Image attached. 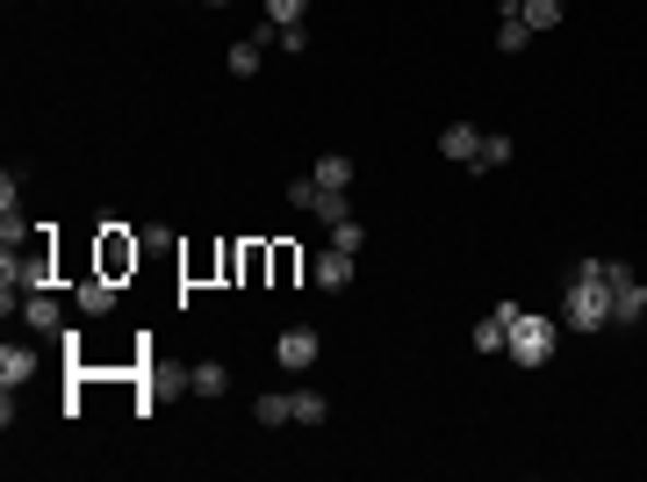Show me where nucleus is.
I'll use <instances>...</instances> for the list:
<instances>
[{"label":"nucleus","instance_id":"f257e3e1","mask_svg":"<svg viewBox=\"0 0 647 482\" xmlns=\"http://www.w3.org/2000/svg\"><path fill=\"white\" fill-rule=\"evenodd\" d=\"M562 325L568 331H604L612 325V259H583L562 289Z\"/></svg>","mask_w":647,"mask_h":482},{"label":"nucleus","instance_id":"f03ea898","mask_svg":"<svg viewBox=\"0 0 647 482\" xmlns=\"http://www.w3.org/2000/svg\"><path fill=\"white\" fill-rule=\"evenodd\" d=\"M0 289H51V245L44 238H22V245H0Z\"/></svg>","mask_w":647,"mask_h":482},{"label":"nucleus","instance_id":"7ed1b4c3","mask_svg":"<svg viewBox=\"0 0 647 482\" xmlns=\"http://www.w3.org/2000/svg\"><path fill=\"white\" fill-rule=\"evenodd\" d=\"M554 345H562V317L518 310V325H511V361L518 367H546V361H554Z\"/></svg>","mask_w":647,"mask_h":482},{"label":"nucleus","instance_id":"20e7f679","mask_svg":"<svg viewBox=\"0 0 647 482\" xmlns=\"http://www.w3.org/2000/svg\"><path fill=\"white\" fill-rule=\"evenodd\" d=\"M647 317V289L633 281L626 259H612V325H640Z\"/></svg>","mask_w":647,"mask_h":482},{"label":"nucleus","instance_id":"39448f33","mask_svg":"<svg viewBox=\"0 0 647 482\" xmlns=\"http://www.w3.org/2000/svg\"><path fill=\"white\" fill-rule=\"evenodd\" d=\"M22 317H30V331H44V339H66V303H58L51 289L22 295Z\"/></svg>","mask_w":647,"mask_h":482},{"label":"nucleus","instance_id":"423d86ee","mask_svg":"<svg viewBox=\"0 0 647 482\" xmlns=\"http://www.w3.org/2000/svg\"><path fill=\"white\" fill-rule=\"evenodd\" d=\"M317 353H324V339H317L309 325H295V331H281V339H273V361L289 367V375H303V367L317 361Z\"/></svg>","mask_w":647,"mask_h":482},{"label":"nucleus","instance_id":"0eeeda50","mask_svg":"<svg viewBox=\"0 0 647 482\" xmlns=\"http://www.w3.org/2000/svg\"><path fill=\"white\" fill-rule=\"evenodd\" d=\"M309 274H317V289H324V295H345V289H353V252L324 245V252L309 259Z\"/></svg>","mask_w":647,"mask_h":482},{"label":"nucleus","instance_id":"6e6552de","mask_svg":"<svg viewBox=\"0 0 647 482\" xmlns=\"http://www.w3.org/2000/svg\"><path fill=\"white\" fill-rule=\"evenodd\" d=\"M137 259H144V245H137V238H122V231H102V274H108V281H122Z\"/></svg>","mask_w":647,"mask_h":482},{"label":"nucleus","instance_id":"1a4fd4ad","mask_svg":"<svg viewBox=\"0 0 647 482\" xmlns=\"http://www.w3.org/2000/svg\"><path fill=\"white\" fill-rule=\"evenodd\" d=\"M439 152L454 158V166H475V158H482V130H475V122H446V130H439Z\"/></svg>","mask_w":647,"mask_h":482},{"label":"nucleus","instance_id":"9d476101","mask_svg":"<svg viewBox=\"0 0 647 482\" xmlns=\"http://www.w3.org/2000/svg\"><path fill=\"white\" fill-rule=\"evenodd\" d=\"M72 303H80V310H86V317H108V310H116V281H108V274H102V267H94V274H86V281H80V295H72Z\"/></svg>","mask_w":647,"mask_h":482},{"label":"nucleus","instance_id":"9b49d317","mask_svg":"<svg viewBox=\"0 0 647 482\" xmlns=\"http://www.w3.org/2000/svg\"><path fill=\"white\" fill-rule=\"evenodd\" d=\"M562 15H568V0H518V22H526L532 36H540V30H562Z\"/></svg>","mask_w":647,"mask_h":482},{"label":"nucleus","instance_id":"f8f14e48","mask_svg":"<svg viewBox=\"0 0 647 482\" xmlns=\"http://www.w3.org/2000/svg\"><path fill=\"white\" fill-rule=\"evenodd\" d=\"M188 389H195V397H223V389H231V367H223V361H195L188 367Z\"/></svg>","mask_w":647,"mask_h":482},{"label":"nucleus","instance_id":"ddd939ff","mask_svg":"<svg viewBox=\"0 0 647 482\" xmlns=\"http://www.w3.org/2000/svg\"><path fill=\"white\" fill-rule=\"evenodd\" d=\"M30 375H36V353H30V345H0V381H8V389H22Z\"/></svg>","mask_w":647,"mask_h":482},{"label":"nucleus","instance_id":"4468645a","mask_svg":"<svg viewBox=\"0 0 647 482\" xmlns=\"http://www.w3.org/2000/svg\"><path fill=\"white\" fill-rule=\"evenodd\" d=\"M526 44H532V30H526V22H518V0H504V30H496V51H526Z\"/></svg>","mask_w":647,"mask_h":482},{"label":"nucleus","instance_id":"2eb2a0df","mask_svg":"<svg viewBox=\"0 0 647 482\" xmlns=\"http://www.w3.org/2000/svg\"><path fill=\"white\" fill-rule=\"evenodd\" d=\"M309 173H317L324 188H353V173H360V166H353V158H345V152H324V158H317V166H309Z\"/></svg>","mask_w":647,"mask_h":482},{"label":"nucleus","instance_id":"dca6fc26","mask_svg":"<svg viewBox=\"0 0 647 482\" xmlns=\"http://www.w3.org/2000/svg\"><path fill=\"white\" fill-rule=\"evenodd\" d=\"M223 66H231V80H252V72L267 66V58H259V44L245 36V44H231V58H223Z\"/></svg>","mask_w":647,"mask_h":482},{"label":"nucleus","instance_id":"f3484780","mask_svg":"<svg viewBox=\"0 0 647 482\" xmlns=\"http://www.w3.org/2000/svg\"><path fill=\"white\" fill-rule=\"evenodd\" d=\"M252 418H259V425H295V397H259Z\"/></svg>","mask_w":647,"mask_h":482},{"label":"nucleus","instance_id":"a211bd4d","mask_svg":"<svg viewBox=\"0 0 647 482\" xmlns=\"http://www.w3.org/2000/svg\"><path fill=\"white\" fill-rule=\"evenodd\" d=\"M324 418H331V397L303 389V397H295V425H324Z\"/></svg>","mask_w":647,"mask_h":482},{"label":"nucleus","instance_id":"6ab92c4d","mask_svg":"<svg viewBox=\"0 0 647 482\" xmlns=\"http://www.w3.org/2000/svg\"><path fill=\"white\" fill-rule=\"evenodd\" d=\"M331 245L360 259V245H367V231H360V216H345V224H331Z\"/></svg>","mask_w":647,"mask_h":482},{"label":"nucleus","instance_id":"aec40b11","mask_svg":"<svg viewBox=\"0 0 647 482\" xmlns=\"http://www.w3.org/2000/svg\"><path fill=\"white\" fill-rule=\"evenodd\" d=\"M504 158H511V138H504V130H490V138H482V158H475V166H504Z\"/></svg>","mask_w":647,"mask_h":482},{"label":"nucleus","instance_id":"412c9836","mask_svg":"<svg viewBox=\"0 0 647 482\" xmlns=\"http://www.w3.org/2000/svg\"><path fill=\"white\" fill-rule=\"evenodd\" d=\"M303 8H309V0H267V22L289 30V22H303Z\"/></svg>","mask_w":647,"mask_h":482},{"label":"nucleus","instance_id":"4be33fe9","mask_svg":"<svg viewBox=\"0 0 647 482\" xmlns=\"http://www.w3.org/2000/svg\"><path fill=\"white\" fill-rule=\"evenodd\" d=\"M281 51H289V58L309 51V30H303V22H289V30H281Z\"/></svg>","mask_w":647,"mask_h":482},{"label":"nucleus","instance_id":"5701e85b","mask_svg":"<svg viewBox=\"0 0 647 482\" xmlns=\"http://www.w3.org/2000/svg\"><path fill=\"white\" fill-rule=\"evenodd\" d=\"M195 8H231V0H195Z\"/></svg>","mask_w":647,"mask_h":482}]
</instances>
